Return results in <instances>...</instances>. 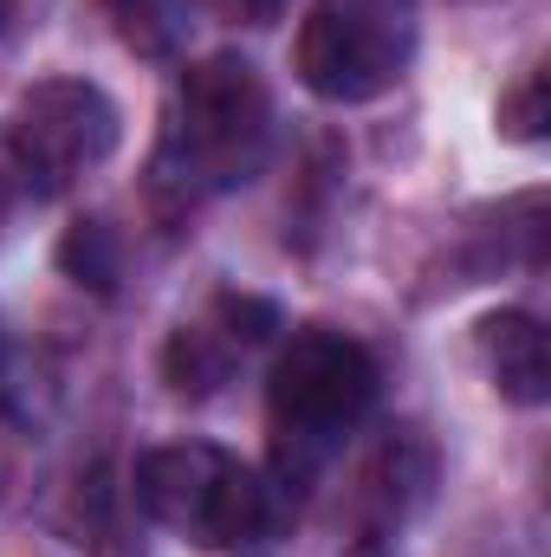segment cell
I'll return each instance as SVG.
<instances>
[{"label": "cell", "mask_w": 551, "mask_h": 557, "mask_svg": "<svg viewBox=\"0 0 551 557\" xmlns=\"http://www.w3.org/2000/svg\"><path fill=\"white\" fill-rule=\"evenodd\" d=\"M267 143H273V104H267L260 72L234 52H215V59L188 65L169 98L162 143L149 162V195L182 214V208L260 175Z\"/></svg>", "instance_id": "obj_1"}, {"label": "cell", "mask_w": 551, "mask_h": 557, "mask_svg": "<svg viewBox=\"0 0 551 557\" xmlns=\"http://www.w3.org/2000/svg\"><path fill=\"white\" fill-rule=\"evenodd\" d=\"M137 506L175 539H188L195 552H267L279 539V493L234 454L208 447V441H175L143 454L137 473Z\"/></svg>", "instance_id": "obj_2"}, {"label": "cell", "mask_w": 551, "mask_h": 557, "mask_svg": "<svg viewBox=\"0 0 551 557\" xmlns=\"http://www.w3.org/2000/svg\"><path fill=\"white\" fill-rule=\"evenodd\" d=\"M377 403V357L344 331H298L273 363L267 421H273V460L285 486H305L357 421Z\"/></svg>", "instance_id": "obj_3"}, {"label": "cell", "mask_w": 551, "mask_h": 557, "mask_svg": "<svg viewBox=\"0 0 551 557\" xmlns=\"http://www.w3.org/2000/svg\"><path fill=\"white\" fill-rule=\"evenodd\" d=\"M415 59V0H318L298 26V78L325 104L390 91Z\"/></svg>", "instance_id": "obj_4"}, {"label": "cell", "mask_w": 551, "mask_h": 557, "mask_svg": "<svg viewBox=\"0 0 551 557\" xmlns=\"http://www.w3.org/2000/svg\"><path fill=\"white\" fill-rule=\"evenodd\" d=\"M111 149H118V104L85 78H46L7 117V156L39 195L72 188Z\"/></svg>", "instance_id": "obj_5"}, {"label": "cell", "mask_w": 551, "mask_h": 557, "mask_svg": "<svg viewBox=\"0 0 551 557\" xmlns=\"http://www.w3.org/2000/svg\"><path fill=\"white\" fill-rule=\"evenodd\" d=\"M273 305L267 298H215V311L201 318V324H182L175 337H169V350H162V370H169V389L175 396H215L221 383H228V370H234V357L247 350V344H260L267 331H273Z\"/></svg>", "instance_id": "obj_6"}, {"label": "cell", "mask_w": 551, "mask_h": 557, "mask_svg": "<svg viewBox=\"0 0 551 557\" xmlns=\"http://www.w3.org/2000/svg\"><path fill=\"white\" fill-rule=\"evenodd\" d=\"M480 363L493 376V389L519 409H539L551 396V357H546V331L526 311H493L480 318Z\"/></svg>", "instance_id": "obj_7"}, {"label": "cell", "mask_w": 551, "mask_h": 557, "mask_svg": "<svg viewBox=\"0 0 551 557\" xmlns=\"http://www.w3.org/2000/svg\"><path fill=\"white\" fill-rule=\"evenodd\" d=\"M105 13L137 59H175L188 46V26H195L188 0H105Z\"/></svg>", "instance_id": "obj_8"}, {"label": "cell", "mask_w": 551, "mask_h": 557, "mask_svg": "<svg viewBox=\"0 0 551 557\" xmlns=\"http://www.w3.org/2000/svg\"><path fill=\"white\" fill-rule=\"evenodd\" d=\"M59 267L78 278V285H91V292H111V285H118V267H124L118 234H111L105 221H78V227L59 240Z\"/></svg>", "instance_id": "obj_9"}, {"label": "cell", "mask_w": 551, "mask_h": 557, "mask_svg": "<svg viewBox=\"0 0 551 557\" xmlns=\"http://www.w3.org/2000/svg\"><path fill=\"white\" fill-rule=\"evenodd\" d=\"M546 124H551V111H546V65H532L506 98H500V131L513 143H539L546 137Z\"/></svg>", "instance_id": "obj_10"}, {"label": "cell", "mask_w": 551, "mask_h": 557, "mask_svg": "<svg viewBox=\"0 0 551 557\" xmlns=\"http://www.w3.org/2000/svg\"><path fill=\"white\" fill-rule=\"evenodd\" d=\"M241 20H254V26H267V20H279L285 13V0H228Z\"/></svg>", "instance_id": "obj_11"}, {"label": "cell", "mask_w": 551, "mask_h": 557, "mask_svg": "<svg viewBox=\"0 0 551 557\" xmlns=\"http://www.w3.org/2000/svg\"><path fill=\"white\" fill-rule=\"evenodd\" d=\"M7 20H13V0H0V26H7Z\"/></svg>", "instance_id": "obj_12"}]
</instances>
